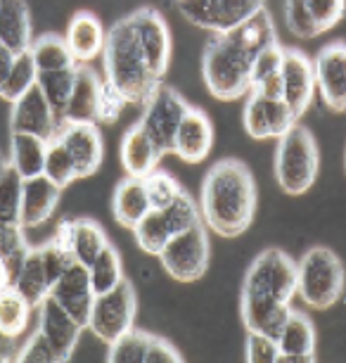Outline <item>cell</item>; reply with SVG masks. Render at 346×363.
<instances>
[{"label":"cell","mask_w":346,"mask_h":363,"mask_svg":"<svg viewBox=\"0 0 346 363\" xmlns=\"http://www.w3.org/2000/svg\"><path fill=\"white\" fill-rule=\"evenodd\" d=\"M299 269L284 250L268 247L254 257L242 283L240 313L247 333L277 337L296 297Z\"/></svg>","instance_id":"obj_1"},{"label":"cell","mask_w":346,"mask_h":363,"mask_svg":"<svg viewBox=\"0 0 346 363\" xmlns=\"http://www.w3.org/2000/svg\"><path fill=\"white\" fill-rule=\"evenodd\" d=\"M256 202V181L247 164L235 157L212 164L200 193V214L209 230L221 238L242 235L254 221Z\"/></svg>","instance_id":"obj_2"},{"label":"cell","mask_w":346,"mask_h":363,"mask_svg":"<svg viewBox=\"0 0 346 363\" xmlns=\"http://www.w3.org/2000/svg\"><path fill=\"white\" fill-rule=\"evenodd\" d=\"M103 69L105 81L124 95L128 105H145L154 88L161 84L152 77L128 17L114 22L107 31L103 48Z\"/></svg>","instance_id":"obj_3"},{"label":"cell","mask_w":346,"mask_h":363,"mask_svg":"<svg viewBox=\"0 0 346 363\" xmlns=\"http://www.w3.org/2000/svg\"><path fill=\"white\" fill-rule=\"evenodd\" d=\"M256 55L235 33H214L202 52V77L216 100H237L249 93V77Z\"/></svg>","instance_id":"obj_4"},{"label":"cell","mask_w":346,"mask_h":363,"mask_svg":"<svg viewBox=\"0 0 346 363\" xmlns=\"http://www.w3.org/2000/svg\"><path fill=\"white\" fill-rule=\"evenodd\" d=\"M273 171L284 195L296 197L313 188L321 171V150H318L316 135L306 126L294 124L277 138Z\"/></svg>","instance_id":"obj_5"},{"label":"cell","mask_w":346,"mask_h":363,"mask_svg":"<svg viewBox=\"0 0 346 363\" xmlns=\"http://www.w3.org/2000/svg\"><path fill=\"white\" fill-rule=\"evenodd\" d=\"M296 269H299L296 294L304 299L308 309L325 311L342 299L346 287V271L337 252H332L330 247H321V245L311 247L296 262Z\"/></svg>","instance_id":"obj_6"},{"label":"cell","mask_w":346,"mask_h":363,"mask_svg":"<svg viewBox=\"0 0 346 363\" xmlns=\"http://www.w3.org/2000/svg\"><path fill=\"white\" fill-rule=\"evenodd\" d=\"M209 259H212V242H209V228L204 221L173 235L159 252L164 271L178 283L200 280L209 269Z\"/></svg>","instance_id":"obj_7"},{"label":"cell","mask_w":346,"mask_h":363,"mask_svg":"<svg viewBox=\"0 0 346 363\" xmlns=\"http://www.w3.org/2000/svg\"><path fill=\"white\" fill-rule=\"evenodd\" d=\"M135 313H138V297L133 285L124 278L114 290L95 297L88 330L100 342L110 345L135 325Z\"/></svg>","instance_id":"obj_8"},{"label":"cell","mask_w":346,"mask_h":363,"mask_svg":"<svg viewBox=\"0 0 346 363\" xmlns=\"http://www.w3.org/2000/svg\"><path fill=\"white\" fill-rule=\"evenodd\" d=\"M190 107V102L178 91L159 84L150 95V100L142 105L140 126L154 140L161 152H173V138L178 133V126Z\"/></svg>","instance_id":"obj_9"},{"label":"cell","mask_w":346,"mask_h":363,"mask_svg":"<svg viewBox=\"0 0 346 363\" xmlns=\"http://www.w3.org/2000/svg\"><path fill=\"white\" fill-rule=\"evenodd\" d=\"M131 22L135 36H138L140 50L145 55V62L150 67L152 77L164 81L168 65H171V31L166 19L154 8H138L131 15H126Z\"/></svg>","instance_id":"obj_10"},{"label":"cell","mask_w":346,"mask_h":363,"mask_svg":"<svg viewBox=\"0 0 346 363\" xmlns=\"http://www.w3.org/2000/svg\"><path fill=\"white\" fill-rule=\"evenodd\" d=\"M244 131L254 140L280 138L299 121L282 98H268L261 93H247L244 102Z\"/></svg>","instance_id":"obj_11"},{"label":"cell","mask_w":346,"mask_h":363,"mask_svg":"<svg viewBox=\"0 0 346 363\" xmlns=\"http://www.w3.org/2000/svg\"><path fill=\"white\" fill-rule=\"evenodd\" d=\"M316 88L323 105L332 112H346V43L332 40L313 57Z\"/></svg>","instance_id":"obj_12"},{"label":"cell","mask_w":346,"mask_h":363,"mask_svg":"<svg viewBox=\"0 0 346 363\" xmlns=\"http://www.w3.org/2000/svg\"><path fill=\"white\" fill-rule=\"evenodd\" d=\"M282 100L292 107L296 116L306 114V109L313 102L316 95V72L313 60L299 48H284L282 52Z\"/></svg>","instance_id":"obj_13"},{"label":"cell","mask_w":346,"mask_h":363,"mask_svg":"<svg viewBox=\"0 0 346 363\" xmlns=\"http://www.w3.org/2000/svg\"><path fill=\"white\" fill-rule=\"evenodd\" d=\"M62 121L52 112L50 102L45 100L38 84L24 93L22 98L12 102L10 109V133H31L40 135L45 140H52L57 135V128Z\"/></svg>","instance_id":"obj_14"},{"label":"cell","mask_w":346,"mask_h":363,"mask_svg":"<svg viewBox=\"0 0 346 363\" xmlns=\"http://www.w3.org/2000/svg\"><path fill=\"white\" fill-rule=\"evenodd\" d=\"M55 138L62 140V145L69 150L74 167L79 178L93 176L100 169L105 157V143L98 124H76V121H62Z\"/></svg>","instance_id":"obj_15"},{"label":"cell","mask_w":346,"mask_h":363,"mask_svg":"<svg viewBox=\"0 0 346 363\" xmlns=\"http://www.w3.org/2000/svg\"><path fill=\"white\" fill-rule=\"evenodd\" d=\"M50 297L55 299L79 325L88 328V320H91V311H93V301H95V292H93V285H91V278H88L86 266L74 262L69 269L59 276L57 283L52 285Z\"/></svg>","instance_id":"obj_16"},{"label":"cell","mask_w":346,"mask_h":363,"mask_svg":"<svg viewBox=\"0 0 346 363\" xmlns=\"http://www.w3.org/2000/svg\"><path fill=\"white\" fill-rule=\"evenodd\" d=\"M214 147V126L204 109L188 107L183 116L178 133L173 138V155L180 157L185 164H200L204 162Z\"/></svg>","instance_id":"obj_17"},{"label":"cell","mask_w":346,"mask_h":363,"mask_svg":"<svg viewBox=\"0 0 346 363\" xmlns=\"http://www.w3.org/2000/svg\"><path fill=\"white\" fill-rule=\"evenodd\" d=\"M38 330L43 333V337L50 342L52 349L57 352L59 361H69L81 340V333H83L86 328L79 325L76 320L47 294L38 304Z\"/></svg>","instance_id":"obj_18"},{"label":"cell","mask_w":346,"mask_h":363,"mask_svg":"<svg viewBox=\"0 0 346 363\" xmlns=\"http://www.w3.org/2000/svg\"><path fill=\"white\" fill-rule=\"evenodd\" d=\"M59 200H62V188H57L47 176L40 174L36 178H26L19 223L24 228H38V225L47 223L57 211Z\"/></svg>","instance_id":"obj_19"},{"label":"cell","mask_w":346,"mask_h":363,"mask_svg":"<svg viewBox=\"0 0 346 363\" xmlns=\"http://www.w3.org/2000/svg\"><path fill=\"white\" fill-rule=\"evenodd\" d=\"M161 157H164V152L154 145V140L145 133L140 121L128 126V131L121 135L119 160H121V167L126 171V176H133V178L150 176L152 171L159 167Z\"/></svg>","instance_id":"obj_20"},{"label":"cell","mask_w":346,"mask_h":363,"mask_svg":"<svg viewBox=\"0 0 346 363\" xmlns=\"http://www.w3.org/2000/svg\"><path fill=\"white\" fill-rule=\"evenodd\" d=\"M277 349H280V361L292 363H313L316 361V328L304 311L292 309L287 320L277 333Z\"/></svg>","instance_id":"obj_21"},{"label":"cell","mask_w":346,"mask_h":363,"mask_svg":"<svg viewBox=\"0 0 346 363\" xmlns=\"http://www.w3.org/2000/svg\"><path fill=\"white\" fill-rule=\"evenodd\" d=\"M107 31L103 29V22L88 10H79L69 19L64 40L76 60V65H91L98 55H103Z\"/></svg>","instance_id":"obj_22"},{"label":"cell","mask_w":346,"mask_h":363,"mask_svg":"<svg viewBox=\"0 0 346 363\" xmlns=\"http://www.w3.org/2000/svg\"><path fill=\"white\" fill-rule=\"evenodd\" d=\"M103 77L91 65L76 67V81H74V91L67 105L62 121H76V124H98V100L100 88H103Z\"/></svg>","instance_id":"obj_23"},{"label":"cell","mask_w":346,"mask_h":363,"mask_svg":"<svg viewBox=\"0 0 346 363\" xmlns=\"http://www.w3.org/2000/svg\"><path fill=\"white\" fill-rule=\"evenodd\" d=\"M0 43L17 55L31 48L33 24L26 0H0Z\"/></svg>","instance_id":"obj_24"},{"label":"cell","mask_w":346,"mask_h":363,"mask_svg":"<svg viewBox=\"0 0 346 363\" xmlns=\"http://www.w3.org/2000/svg\"><path fill=\"white\" fill-rule=\"evenodd\" d=\"M150 209H152V204H150V197H147L145 181H142V178H133V176L121 178L117 183L114 200H112V211H114L117 223L133 230Z\"/></svg>","instance_id":"obj_25"},{"label":"cell","mask_w":346,"mask_h":363,"mask_svg":"<svg viewBox=\"0 0 346 363\" xmlns=\"http://www.w3.org/2000/svg\"><path fill=\"white\" fill-rule=\"evenodd\" d=\"M15 290L29 299V304L33 309H38L40 301L50 294L52 283H50V276H47L40 247H29L24 252L17 278H15Z\"/></svg>","instance_id":"obj_26"},{"label":"cell","mask_w":346,"mask_h":363,"mask_svg":"<svg viewBox=\"0 0 346 363\" xmlns=\"http://www.w3.org/2000/svg\"><path fill=\"white\" fill-rule=\"evenodd\" d=\"M284 48L280 40L256 52L252 62V77H249V93H261L268 98H282L280 69H282Z\"/></svg>","instance_id":"obj_27"},{"label":"cell","mask_w":346,"mask_h":363,"mask_svg":"<svg viewBox=\"0 0 346 363\" xmlns=\"http://www.w3.org/2000/svg\"><path fill=\"white\" fill-rule=\"evenodd\" d=\"M47 143L40 135L31 133H10V167L24 178H36L45 169Z\"/></svg>","instance_id":"obj_28"},{"label":"cell","mask_w":346,"mask_h":363,"mask_svg":"<svg viewBox=\"0 0 346 363\" xmlns=\"http://www.w3.org/2000/svg\"><path fill=\"white\" fill-rule=\"evenodd\" d=\"M107 245H110V238H107V233L98 221H93V218H74L69 245L74 262L88 269Z\"/></svg>","instance_id":"obj_29"},{"label":"cell","mask_w":346,"mask_h":363,"mask_svg":"<svg viewBox=\"0 0 346 363\" xmlns=\"http://www.w3.org/2000/svg\"><path fill=\"white\" fill-rule=\"evenodd\" d=\"M29 52H31L38 74L76 67V60H74L69 45H67L64 36H59V33H43V36H36L29 48Z\"/></svg>","instance_id":"obj_30"},{"label":"cell","mask_w":346,"mask_h":363,"mask_svg":"<svg viewBox=\"0 0 346 363\" xmlns=\"http://www.w3.org/2000/svg\"><path fill=\"white\" fill-rule=\"evenodd\" d=\"M33 306L24 294H19L15 287L0 294V335L8 340H19L29 328Z\"/></svg>","instance_id":"obj_31"},{"label":"cell","mask_w":346,"mask_h":363,"mask_svg":"<svg viewBox=\"0 0 346 363\" xmlns=\"http://www.w3.org/2000/svg\"><path fill=\"white\" fill-rule=\"evenodd\" d=\"M76 67H71V69L38 74L36 84H38L40 91H43L45 100L50 102L52 112H55V116L59 121L64 119L67 105H69V98H71V91H74V81H76Z\"/></svg>","instance_id":"obj_32"},{"label":"cell","mask_w":346,"mask_h":363,"mask_svg":"<svg viewBox=\"0 0 346 363\" xmlns=\"http://www.w3.org/2000/svg\"><path fill=\"white\" fill-rule=\"evenodd\" d=\"M154 335L147 330H140V328H131L126 330L121 337L110 342V352H107V361L114 363H145L147 354H150Z\"/></svg>","instance_id":"obj_33"},{"label":"cell","mask_w":346,"mask_h":363,"mask_svg":"<svg viewBox=\"0 0 346 363\" xmlns=\"http://www.w3.org/2000/svg\"><path fill=\"white\" fill-rule=\"evenodd\" d=\"M88 278H91L95 297L114 290L121 280H124V269H121V255L117 247H112V242L100 252L98 259L88 266Z\"/></svg>","instance_id":"obj_34"},{"label":"cell","mask_w":346,"mask_h":363,"mask_svg":"<svg viewBox=\"0 0 346 363\" xmlns=\"http://www.w3.org/2000/svg\"><path fill=\"white\" fill-rule=\"evenodd\" d=\"M216 5V22L214 33H230L254 15L266 8V0H214Z\"/></svg>","instance_id":"obj_35"},{"label":"cell","mask_w":346,"mask_h":363,"mask_svg":"<svg viewBox=\"0 0 346 363\" xmlns=\"http://www.w3.org/2000/svg\"><path fill=\"white\" fill-rule=\"evenodd\" d=\"M157 214L161 218V223H164V228L168 235H178V233L192 228L202 221V214H200V204L192 200V195L188 193V190H183V193L175 197V200L168 204L164 209H157Z\"/></svg>","instance_id":"obj_36"},{"label":"cell","mask_w":346,"mask_h":363,"mask_svg":"<svg viewBox=\"0 0 346 363\" xmlns=\"http://www.w3.org/2000/svg\"><path fill=\"white\" fill-rule=\"evenodd\" d=\"M230 33H235V38L254 55L259 50H263V48L277 43V31H275L273 17H270V12L266 8H263L259 15H254L249 22H244L242 26H237V29L230 31Z\"/></svg>","instance_id":"obj_37"},{"label":"cell","mask_w":346,"mask_h":363,"mask_svg":"<svg viewBox=\"0 0 346 363\" xmlns=\"http://www.w3.org/2000/svg\"><path fill=\"white\" fill-rule=\"evenodd\" d=\"M36 81H38V69H36V65H33L31 52L29 50L19 52L8 81H5L3 88H0V98L8 100L12 105V102L22 98L24 93H29L31 88L36 86Z\"/></svg>","instance_id":"obj_38"},{"label":"cell","mask_w":346,"mask_h":363,"mask_svg":"<svg viewBox=\"0 0 346 363\" xmlns=\"http://www.w3.org/2000/svg\"><path fill=\"white\" fill-rule=\"evenodd\" d=\"M43 176L50 178L57 188H67L71 186L74 181L79 178L76 174V167H74V160L69 155V150L62 145L59 138H52L47 143V155H45V169H43Z\"/></svg>","instance_id":"obj_39"},{"label":"cell","mask_w":346,"mask_h":363,"mask_svg":"<svg viewBox=\"0 0 346 363\" xmlns=\"http://www.w3.org/2000/svg\"><path fill=\"white\" fill-rule=\"evenodd\" d=\"M22 193L24 178L12 167H8V171L0 176V221L19 223V218H22Z\"/></svg>","instance_id":"obj_40"},{"label":"cell","mask_w":346,"mask_h":363,"mask_svg":"<svg viewBox=\"0 0 346 363\" xmlns=\"http://www.w3.org/2000/svg\"><path fill=\"white\" fill-rule=\"evenodd\" d=\"M133 235H135L138 247L142 252H147V255H154V257H159V252L164 250V245L171 240V235H168L166 228H164V223H161L157 209L147 211L145 218H142V221L133 228Z\"/></svg>","instance_id":"obj_41"},{"label":"cell","mask_w":346,"mask_h":363,"mask_svg":"<svg viewBox=\"0 0 346 363\" xmlns=\"http://www.w3.org/2000/svg\"><path fill=\"white\" fill-rule=\"evenodd\" d=\"M145 181V190H147V197H150V204L152 209H164L168 207L175 197L183 193L180 183L168 174V171H159L154 169L150 176L142 178Z\"/></svg>","instance_id":"obj_42"},{"label":"cell","mask_w":346,"mask_h":363,"mask_svg":"<svg viewBox=\"0 0 346 363\" xmlns=\"http://www.w3.org/2000/svg\"><path fill=\"white\" fill-rule=\"evenodd\" d=\"M284 24L296 38H316L321 36L318 26L306 8V0H284Z\"/></svg>","instance_id":"obj_43"},{"label":"cell","mask_w":346,"mask_h":363,"mask_svg":"<svg viewBox=\"0 0 346 363\" xmlns=\"http://www.w3.org/2000/svg\"><path fill=\"white\" fill-rule=\"evenodd\" d=\"M306 8L311 12V17H313L318 31L325 33L335 29L339 19L344 17L346 0H306Z\"/></svg>","instance_id":"obj_44"},{"label":"cell","mask_w":346,"mask_h":363,"mask_svg":"<svg viewBox=\"0 0 346 363\" xmlns=\"http://www.w3.org/2000/svg\"><path fill=\"white\" fill-rule=\"evenodd\" d=\"M26 250H29V245H26L24 238V225L0 221V257L12 259V262H22Z\"/></svg>","instance_id":"obj_45"},{"label":"cell","mask_w":346,"mask_h":363,"mask_svg":"<svg viewBox=\"0 0 346 363\" xmlns=\"http://www.w3.org/2000/svg\"><path fill=\"white\" fill-rule=\"evenodd\" d=\"M105 79V77H103ZM128 105L126 98L121 95L112 84L103 81V88H100V100H98V124H114L119 119L124 107Z\"/></svg>","instance_id":"obj_46"},{"label":"cell","mask_w":346,"mask_h":363,"mask_svg":"<svg viewBox=\"0 0 346 363\" xmlns=\"http://www.w3.org/2000/svg\"><path fill=\"white\" fill-rule=\"evenodd\" d=\"M244 356L252 363H277L280 361V349H277V342L268 335L261 333H247V347H244Z\"/></svg>","instance_id":"obj_47"},{"label":"cell","mask_w":346,"mask_h":363,"mask_svg":"<svg viewBox=\"0 0 346 363\" xmlns=\"http://www.w3.org/2000/svg\"><path fill=\"white\" fill-rule=\"evenodd\" d=\"M17 361H43V363H52L59 361L57 352L52 349V345L43 337V333L36 330L29 340L24 342V347H19Z\"/></svg>","instance_id":"obj_48"},{"label":"cell","mask_w":346,"mask_h":363,"mask_svg":"<svg viewBox=\"0 0 346 363\" xmlns=\"http://www.w3.org/2000/svg\"><path fill=\"white\" fill-rule=\"evenodd\" d=\"M180 361H183V354L178 352V349H175L173 345H168L166 340H161L154 335L150 354H147L145 363H180Z\"/></svg>","instance_id":"obj_49"},{"label":"cell","mask_w":346,"mask_h":363,"mask_svg":"<svg viewBox=\"0 0 346 363\" xmlns=\"http://www.w3.org/2000/svg\"><path fill=\"white\" fill-rule=\"evenodd\" d=\"M19 264L22 262H12V259L0 257V294H3L5 290H10V287H15Z\"/></svg>","instance_id":"obj_50"},{"label":"cell","mask_w":346,"mask_h":363,"mask_svg":"<svg viewBox=\"0 0 346 363\" xmlns=\"http://www.w3.org/2000/svg\"><path fill=\"white\" fill-rule=\"evenodd\" d=\"M15 60H17V52H12L10 48H5L0 43V88L8 81L12 67H15Z\"/></svg>","instance_id":"obj_51"},{"label":"cell","mask_w":346,"mask_h":363,"mask_svg":"<svg viewBox=\"0 0 346 363\" xmlns=\"http://www.w3.org/2000/svg\"><path fill=\"white\" fill-rule=\"evenodd\" d=\"M19 349L15 347V340H8L0 335V361H17Z\"/></svg>","instance_id":"obj_52"},{"label":"cell","mask_w":346,"mask_h":363,"mask_svg":"<svg viewBox=\"0 0 346 363\" xmlns=\"http://www.w3.org/2000/svg\"><path fill=\"white\" fill-rule=\"evenodd\" d=\"M8 167H10V157H5L3 152H0V176L8 171Z\"/></svg>","instance_id":"obj_53"},{"label":"cell","mask_w":346,"mask_h":363,"mask_svg":"<svg viewBox=\"0 0 346 363\" xmlns=\"http://www.w3.org/2000/svg\"><path fill=\"white\" fill-rule=\"evenodd\" d=\"M344 167H346V152H344Z\"/></svg>","instance_id":"obj_54"}]
</instances>
